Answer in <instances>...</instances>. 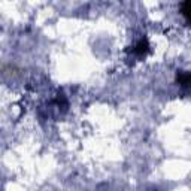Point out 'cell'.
I'll list each match as a JSON object with an SVG mask.
<instances>
[{"instance_id":"1","label":"cell","mask_w":191,"mask_h":191,"mask_svg":"<svg viewBox=\"0 0 191 191\" xmlns=\"http://www.w3.org/2000/svg\"><path fill=\"white\" fill-rule=\"evenodd\" d=\"M133 51H135L136 54H139V56H143V54L148 51V42H146V39H142L141 42L135 46V50Z\"/></svg>"},{"instance_id":"2","label":"cell","mask_w":191,"mask_h":191,"mask_svg":"<svg viewBox=\"0 0 191 191\" xmlns=\"http://www.w3.org/2000/svg\"><path fill=\"white\" fill-rule=\"evenodd\" d=\"M178 82L181 85H188V82H190V75L188 73H179L178 75Z\"/></svg>"},{"instance_id":"3","label":"cell","mask_w":191,"mask_h":191,"mask_svg":"<svg viewBox=\"0 0 191 191\" xmlns=\"http://www.w3.org/2000/svg\"><path fill=\"white\" fill-rule=\"evenodd\" d=\"M181 11L184 13V17L187 18V21H188V18H190V3H188V2H184V3L181 5Z\"/></svg>"}]
</instances>
